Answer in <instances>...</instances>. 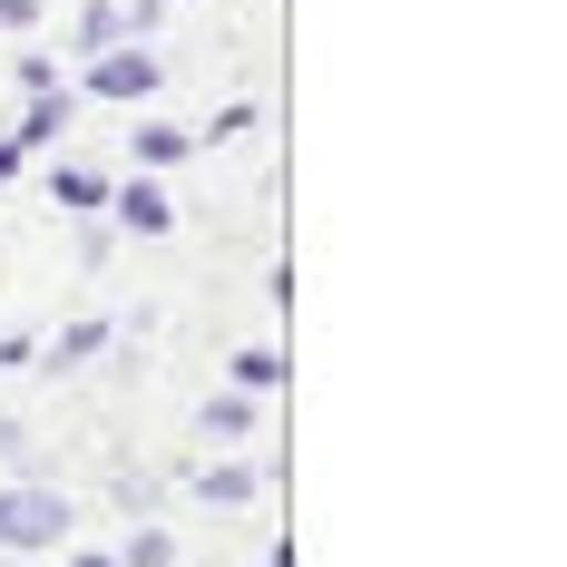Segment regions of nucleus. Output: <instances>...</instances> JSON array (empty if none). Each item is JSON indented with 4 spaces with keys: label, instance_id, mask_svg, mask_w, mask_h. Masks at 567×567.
I'll list each match as a JSON object with an SVG mask.
<instances>
[{
    "label": "nucleus",
    "instance_id": "f257e3e1",
    "mask_svg": "<svg viewBox=\"0 0 567 567\" xmlns=\"http://www.w3.org/2000/svg\"><path fill=\"white\" fill-rule=\"evenodd\" d=\"M69 538V499L59 489H0V548L10 558H40Z\"/></svg>",
    "mask_w": 567,
    "mask_h": 567
},
{
    "label": "nucleus",
    "instance_id": "f03ea898",
    "mask_svg": "<svg viewBox=\"0 0 567 567\" xmlns=\"http://www.w3.org/2000/svg\"><path fill=\"white\" fill-rule=\"evenodd\" d=\"M157 89H167V69H157V50H147V40H137V50L117 40V50L89 59V99H117V109H137V99H157Z\"/></svg>",
    "mask_w": 567,
    "mask_h": 567
},
{
    "label": "nucleus",
    "instance_id": "7ed1b4c3",
    "mask_svg": "<svg viewBox=\"0 0 567 567\" xmlns=\"http://www.w3.org/2000/svg\"><path fill=\"white\" fill-rule=\"evenodd\" d=\"M117 226H127V235H176L167 186H157V176H127V186H117Z\"/></svg>",
    "mask_w": 567,
    "mask_h": 567
},
{
    "label": "nucleus",
    "instance_id": "20e7f679",
    "mask_svg": "<svg viewBox=\"0 0 567 567\" xmlns=\"http://www.w3.org/2000/svg\"><path fill=\"white\" fill-rule=\"evenodd\" d=\"M127 157H137V176H167L176 157H186V127H137V137H127Z\"/></svg>",
    "mask_w": 567,
    "mask_h": 567
},
{
    "label": "nucleus",
    "instance_id": "39448f33",
    "mask_svg": "<svg viewBox=\"0 0 567 567\" xmlns=\"http://www.w3.org/2000/svg\"><path fill=\"white\" fill-rule=\"evenodd\" d=\"M196 499H206V509H235V499H255V470H235V460L196 470Z\"/></svg>",
    "mask_w": 567,
    "mask_h": 567
},
{
    "label": "nucleus",
    "instance_id": "423d86ee",
    "mask_svg": "<svg viewBox=\"0 0 567 567\" xmlns=\"http://www.w3.org/2000/svg\"><path fill=\"white\" fill-rule=\"evenodd\" d=\"M117 40H127V10H117V0H89V10H79V50L99 59V50H117Z\"/></svg>",
    "mask_w": 567,
    "mask_h": 567
},
{
    "label": "nucleus",
    "instance_id": "0eeeda50",
    "mask_svg": "<svg viewBox=\"0 0 567 567\" xmlns=\"http://www.w3.org/2000/svg\"><path fill=\"white\" fill-rule=\"evenodd\" d=\"M50 196H59V206H79V216H99V206H109V176H99V167H59Z\"/></svg>",
    "mask_w": 567,
    "mask_h": 567
},
{
    "label": "nucleus",
    "instance_id": "6e6552de",
    "mask_svg": "<svg viewBox=\"0 0 567 567\" xmlns=\"http://www.w3.org/2000/svg\"><path fill=\"white\" fill-rule=\"evenodd\" d=\"M59 127H69V99L50 89V99H30V117H20V147H50Z\"/></svg>",
    "mask_w": 567,
    "mask_h": 567
},
{
    "label": "nucleus",
    "instance_id": "1a4fd4ad",
    "mask_svg": "<svg viewBox=\"0 0 567 567\" xmlns=\"http://www.w3.org/2000/svg\"><path fill=\"white\" fill-rule=\"evenodd\" d=\"M245 431H255V401H206V441H245Z\"/></svg>",
    "mask_w": 567,
    "mask_h": 567
},
{
    "label": "nucleus",
    "instance_id": "9d476101",
    "mask_svg": "<svg viewBox=\"0 0 567 567\" xmlns=\"http://www.w3.org/2000/svg\"><path fill=\"white\" fill-rule=\"evenodd\" d=\"M117 558H127V567H176V538H167V528H137Z\"/></svg>",
    "mask_w": 567,
    "mask_h": 567
},
{
    "label": "nucleus",
    "instance_id": "9b49d317",
    "mask_svg": "<svg viewBox=\"0 0 567 567\" xmlns=\"http://www.w3.org/2000/svg\"><path fill=\"white\" fill-rule=\"evenodd\" d=\"M235 382H245V392H275L284 362H275V352H235Z\"/></svg>",
    "mask_w": 567,
    "mask_h": 567
},
{
    "label": "nucleus",
    "instance_id": "f8f14e48",
    "mask_svg": "<svg viewBox=\"0 0 567 567\" xmlns=\"http://www.w3.org/2000/svg\"><path fill=\"white\" fill-rule=\"evenodd\" d=\"M99 342H109V323H69V333H59V362H89Z\"/></svg>",
    "mask_w": 567,
    "mask_h": 567
},
{
    "label": "nucleus",
    "instance_id": "ddd939ff",
    "mask_svg": "<svg viewBox=\"0 0 567 567\" xmlns=\"http://www.w3.org/2000/svg\"><path fill=\"white\" fill-rule=\"evenodd\" d=\"M40 20V0H0V30H30Z\"/></svg>",
    "mask_w": 567,
    "mask_h": 567
},
{
    "label": "nucleus",
    "instance_id": "4468645a",
    "mask_svg": "<svg viewBox=\"0 0 567 567\" xmlns=\"http://www.w3.org/2000/svg\"><path fill=\"white\" fill-rule=\"evenodd\" d=\"M20 157H30V147H20V137H0V186L20 176Z\"/></svg>",
    "mask_w": 567,
    "mask_h": 567
},
{
    "label": "nucleus",
    "instance_id": "2eb2a0df",
    "mask_svg": "<svg viewBox=\"0 0 567 567\" xmlns=\"http://www.w3.org/2000/svg\"><path fill=\"white\" fill-rule=\"evenodd\" d=\"M69 567H117V558H69Z\"/></svg>",
    "mask_w": 567,
    "mask_h": 567
}]
</instances>
